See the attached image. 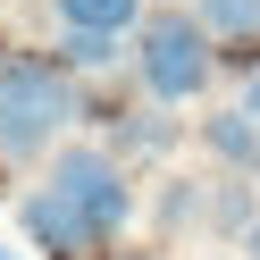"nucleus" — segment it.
I'll list each match as a JSON object with an SVG mask.
<instances>
[{"mask_svg":"<svg viewBox=\"0 0 260 260\" xmlns=\"http://www.w3.org/2000/svg\"><path fill=\"white\" fill-rule=\"evenodd\" d=\"M76 118V84L59 59L42 51H9L0 59V151L9 159H34L51 151V135Z\"/></svg>","mask_w":260,"mask_h":260,"instance_id":"f257e3e1","label":"nucleus"},{"mask_svg":"<svg viewBox=\"0 0 260 260\" xmlns=\"http://www.w3.org/2000/svg\"><path fill=\"white\" fill-rule=\"evenodd\" d=\"M143 84H151V101H193V92L218 76V51H210L202 17L193 9H159L151 25H143Z\"/></svg>","mask_w":260,"mask_h":260,"instance_id":"f03ea898","label":"nucleus"},{"mask_svg":"<svg viewBox=\"0 0 260 260\" xmlns=\"http://www.w3.org/2000/svg\"><path fill=\"white\" fill-rule=\"evenodd\" d=\"M51 193H68L101 243H118V235H126V218H135V193H126L118 159H109V151H92V143H68V151H51Z\"/></svg>","mask_w":260,"mask_h":260,"instance_id":"7ed1b4c3","label":"nucleus"},{"mask_svg":"<svg viewBox=\"0 0 260 260\" xmlns=\"http://www.w3.org/2000/svg\"><path fill=\"white\" fill-rule=\"evenodd\" d=\"M17 218H25V235H34L51 260H84V252H101V235L84 226V210H76L68 193H51V185H42V193H25V202H17Z\"/></svg>","mask_w":260,"mask_h":260,"instance_id":"20e7f679","label":"nucleus"},{"mask_svg":"<svg viewBox=\"0 0 260 260\" xmlns=\"http://www.w3.org/2000/svg\"><path fill=\"white\" fill-rule=\"evenodd\" d=\"M202 143L226 159V168H260V118H252L243 101H235V109H218V118L202 126Z\"/></svg>","mask_w":260,"mask_h":260,"instance_id":"39448f33","label":"nucleus"},{"mask_svg":"<svg viewBox=\"0 0 260 260\" xmlns=\"http://www.w3.org/2000/svg\"><path fill=\"white\" fill-rule=\"evenodd\" d=\"M135 17H143V0H59L68 34H126Z\"/></svg>","mask_w":260,"mask_h":260,"instance_id":"423d86ee","label":"nucleus"},{"mask_svg":"<svg viewBox=\"0 0 260 260\" xmlns=\"http://www.w3.org/2000/svg\"><path fill=\"white\" fill-rule=\"evenodd\" d=\"M202 34H226V42H260V0H193Z\"/></svg>","mask_w":260,"mask_h":260,"instance_id":"0eeeda50","label":"nucleus"},{"mask_svg":"<svg viewBox=\"0 0 260 260\" xmlns=\"http://www.w3.org/2000/svg\"><path fill=\"white\" fill-rule=\"evenodd\" d=\"M51 59L59 68H109V59H118V34H68Z\"/></svg>","mask_w":260,"mask_h":260,"instance_id":"6e6552de","label":"nucleus"},{"mask_svg":"<svg viewBox=\"0 0 260 260\" xmlns=\"http://www.w3.org/2000/svg\"><path fill=\"white\" fill-rule=\"evenodd\" d=\"M168 135H176L168 118H135V126H126L118 143H126V151H168Z\"/></svg>","mask_w":260,"mask_h":260,"instance_id":"1a4fd4ad","label":"nucleus"},{"mask_svg":"<svg viewBox=\"0 0 260 260\" xmlns=\"http://www.w3.org/2000/svg\"><path fill=\"white\" fill-rule=\"evenodd\" d=\"M243 109H252V118H260V76H252V84H243Z\"/></svg>","mask_w":260,"mask_h":260,"instance_id":"9d476101","label":"nucleus"},{"mask_svg":"<svg viewBox=\"0 0 260 260\" xmlns=\"http://www.w3.org/2000/svg\"><path fill=\"white\" fill-rule=\"evenodd\" d=\"M243 252H252V260H260V226H252V235H243Z\"/></svg>","mask_w":260,"mask_h":260,"instance_id":"9b49d317","label":"nucleus"},{"mask_svg":"<svg viewBox=\"0 0 260 260\" xmlns=\"http://www.w3.org/2000/svg\"><path fill=\"white\" fill-rule=\"evenodd\" d=\"M0 260H17V252H9V243H0Z\"/></svg>","mask_w":260,"mask_h":260,"instance_id":"f8f14e48","label":"nucleus"}]
</instances>
